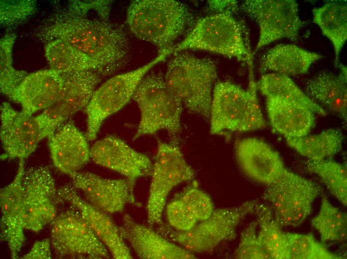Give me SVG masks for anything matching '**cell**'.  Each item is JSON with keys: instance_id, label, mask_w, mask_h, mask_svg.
<instances>
[{"instance_id": "cell-16", "label": "cell", "mask_w": 347, "mask_h": 259, "mask_svg": "<svg viewBox=\"0 0 347 259\" xmlns=\"http://www.w3.org/2000/svg\"><path fill=\"white\" fill-rule=\"evenodd\" d=\"M90 158L97 164L124 176L133 189L138 178L149 176L152 172L153 163L147 155L113 135L95 142L90 147Z\"/></svg>"}, {"instance_id": "cell-39", "label": "cell", "mask_w": 347, "mask_h": 259, "mask_svg": "<svg viewBox=\"0 0 347 259\" xmlns=\"http://www.w3.org/2000/svg\"><path fill=\"white\" fill-rule=\"evenodd\" d=\"M166 214L171 227L177 231L188 230L198 222L185 204L177 197L167 205Z\"/></svg>"}, {"instance_id": "cell-31", "label": "cell", "mask_w": 347, "mask_h": 259, "mask_svg": "<svg viewBox=\"0 0 347 259\" xmlns=\"http://www.w3.org/2000/svg\"><path fill=\"white\" fill-rule=\"evenodd\" d=\"M257 89L266 98L280 97L293 101L308 108L314 113L326 116L327 112L312 100L289 77L275 73L262 76Z\"/></svg>"}, {"instance_id": "cell-10", "label": "cell", "mask_w": 347, "mask_h": 259, "mask_svg": "<svg viewBox=\"0 0 347 259\" xmlns=\"http://www.w3.org/2000/svg\"><path fill=\"white\" fill-rule=\"evenodd\" d=\"M166 57L164 54H159L140 68L113 76L95 90L85 108L87 117L85 135L88 140L96 138L103 122L133 98L143 78L153 67Z\"/></svg>"}, {"instance_id": "cell-4", "label": "cell", "mask_w": 347, "mask_h": 259, "mask_svg": "<svg viewBox=\"0 0 347 259\" xmlns=\"http://www.w3.org/2000/svg\"><path fill=\"white\" fill-rule=\"evenodd\" d=\"M250 70L246 90L228 81L215 83L209 119L211 134L250 131L266 127L257 96V84Z\"/></svg>"}, {"instance_id": "cell-21", "label": "cell", "mask_w": 347, "mask_h": 259, "mask_svg": "<svg viewBox=\"0 0 347 259\" xmlns=\"http://www.w3.org/2000/svg\"><path fill=\"white\" fill-rule=\"evenodd\" d=\"M61 198L76 207L93 232L117 259H132L131 252L120 235L119 227L107 214L82 198L74 186L64 185L58 189Z\"/></svg>"}, {"instance_id": "cell-27", "label": "cell", "mask_w": 347, "mask_h": 259, "mask_svg": "<svg viewBox=\"0 0 347 259\" xmlns=\"http://www.w3.org/2000/svg\"><path fill=\"white\" fill-rule=\"evenodd\" d=\"M313 22L331 42L335 52V64L338 66L340 53L347 39V6L344 3L326 2L312 10Z\"/></svg>"}, {"instance_id": "cell-34", "label": "cell", "mask_w": 347, "mask_h": 259, "mask_svg": "<svg viewBox=\"0 0 347 259\" xmlns=\"http://www.w3.org/2000/svg\"><path fill=\"white\" fill-rule=\"evenodd\" d=\"M15 39L14 33H8L0 40V90L8 99L28 74L13 66L12 51Z\"/></svg>"}, {"instance_id": "cell-6", "label": "cell", "mask_w": 347, "mask_h": 259, "mask_svg": "<svg viewBox=\"0 0 347 259\" xmlns=\"http://www.w3.org/2000/svg\"><path fill=\"white\" fill-rule=\"evenodd\" d=\"M132 99L140 112V120L133 140L164 130L171 142L179 144L183 105L167 86L163 75L154 72L147 74Z\"/></svg>"}, {"instance_id": "cell-32", "label": "cell", "mask_w": 347, "mask_h": 259, "mask_svg": "<svg viewBox=\"0 0 347 259\" xmlns=\"http://www.w3.org/2000/svg\"><path fill=\"white\" fill-rule=\"evenodd\" d=\"M312 225L320 235L321 243L342 242L347 239V214L333 206L324 196L320 211L312 220Z\"/></svg>"}, {"instance_id": "cell-12", "label": "cell", "mask_w": 347, "mask_h": 259, "mask_svg": "<svg viewBox=\"0 0 347 259\" xmlns=\"http://www.w3.org/2000/svg\"><path fill=\"white\" fill-rule=\"evenodd\" d=\"M240 8L259 28L254 53L281 39L296 41L306 23L300 18L298 4L294 0H247L241 2Z\"/></svg>"}, {"instance_id": "cell-5", "label": "cell", "mask_w": 347, "mask_h": 259, "mask_svg": "<svg viewBox=\"0 0 347 259\" xmlns=\"http://www.w3.org/2000/svg\"><path fill=\"white\" fill-rule=\"evenodd\" d=\"M247 34L243 23L229 12L199 19L179 43L166 51L168 55L184 50H201L252 64Z\"/></svg>"}, {"instance_id": "cell-36", "label": "cell", "mask_w": 347, "mask_h": 259, "mask_svg": "<svg viewBox=\"0 0 347 259\" xmlns=\"http://www.w3.org/2000/svg\"><path fill=\"white\" fill-rule=\"evenodd\" d=\"M0 25L11 27L27 21L36 12V2L31 0H1Z\"/></svg>"}, {"instance_id": "cell-3", "label": "cell", "mask_w": 347, "mask_h": 259, "mask_svg": "<svg viewBox=\"0 0 347 259\" xmlns=\"http://www.w3.org/2000/svg\"><path fill=\"white\" fill-rule=\"evenodd\" d=\"M217 78L214 61L182 51L169 60L164 79L167 86L188 111L209 120Z\"/></svg>"}, {"instance_id": "cell-23", "label": "cell", "mask_w": 347, "mask_h": 259, "mask_svg": "<svg viewBox=\"0 0 347 259\" xmlns=\"http://www.w3.org/2000/svg\"><path fill=\"white\" fill-rule=\"evenodd\" d=\"M48 138L53 164L65 174L78 171L91 159L88 140L72 121L64 123Z\"/></svg>"}, {"instance_id": "cell-9", "label": "cell", "mask_w": 347, "mask_h": 259, "mask_svg": "<svg viewBox=\"0 0 347 259\" xmlns=\"http://www.w3.org/2000/svg\"><path fill=\"white\" fill-rule=\"evenodd\" d=\"M195 175L178 144L158 141L147 205L150 225L163 224L162 215L170 192L178 184L192 180Z\"/></svg>"}, {"instance_id": "cell-8", "label": "cell", "mask_w": 347, "mask_h": 259, "mask_svg": "<svg viewBox=\"0 0 347 259\" xmlns=\"http://www.w3.org/2000/svg\"><path fill=\"white\" fill-rule=\"evenodd\" d=\"M267 186L262 198L269 202L280 227L302 224L311 214L313 203L322 190L318 183L286 168L275 181Z\"/></svg>"}, {"instance_id": "cell-29", "label": "cell", "mask_w": 347, "mask_h": 259, "mask_svg": "<svg viewBox=\"0 0 347 259\" xmlns=\"http://www.w3.org/2000/svg\"><path fill=\"white\" fill-rule=\"evenodd\" d=\"M288 144L309 160L328 159L342 149L344 134L340 129L331 128L315 135L285 138Z\"/></svg>"}, {"instance_id": "cell-19", "label": "cell", "mask_w": 347, "mask_h": 259, "mask_svg": "<svg viewBox=\"0 0 347 259\" xmlns=\"http://www.w3.org/2000/svg\"><path fill=\"white\" fill-rule=\"evenodd\" d=\"M234 154L242 171L249 178L268 185L285 169L279 153L265 141L246 137L235 142Z\"/></svg>"}, {"instance_id": "cell-14", "label": "cell", "mask_w": 347, "mask_h": 259, "mask_svg": "<svg viewBox=\"0 0 347 259\" xmlns=\"http://www.w3.org/2000/svg\"><path fill=\"white\" fill-rule=\"evenodd\" d=\"M25 229L38 232L57 216L63 200L58 194L49 168L40 165L24 170L22 178Z\"/></svg>"}, {"instance_id": "cell-11", "label": "cell", "mask_w": 347, "mask_h": 259, "mask_svg": "<svg viewBox=\"0 0 347 259\" xmlns=\"http://www.w3.org/2000/svg\"><path fill=\"white\" fill-rule=\"evenodd\" d=\"M71 207L51 223L50 240L58 258L109 259L107 248L98 239L78 209Z\"/></svg>"}, {"instance_id": "cell-22", "label": "cell", "mask_w": 347, "mask_h": 259, "mask_svg": "<svg viewBox=\"0 0 347 259\" xmlns=\"http://www.w3.org/2000/svg\"><path fill=\"white\" fill-rule=\"evenodd\" d=\"M62 74L51 68L28 74L9 99L30 115L44 110L56 100L63 85Z\"/></svg>"}, {"instance_id": "cell-7", "label": "cell", "mask_w": 347, "mask_h": 259, "mask_svg": "<svg viewBox=\"0 0 347 259\" xmlns=\"http://www.w3.org/2000/svg\"><path fill=\"white\" fill-rule=\"evenodd\" d=\"M257 201H248L237 206L214 209L207 219L185 231L162 224L158 228V233L192 253L208 252L236 237L238 225L248 214L252 213Z\"/></svg>"}, {"instance_id": "cell-28", "label": "cell", "mask_w": 347, "mask_h": 259, "mask_svg": "<svg viewBox=\"0 0 347 259\" xmlns=\"http://www.w3.org/2000/svg\"><path fill=\"white\" fill-rule=\"evenodd\" d=\"M44 51L50 68L60 73L91 70L104 75L99 63L64 41L54 39L47 42Z\"/></svg>"}, {"instance_id": "cell-18", "label": "cell", "mask_w": 347, "mask_h": 259, "mask_svg": "<svg viewBox=\"0 0 347 259\" xmlns=\"http://www.w3.org/2000/svg\"><path fill=\"white\" fill-rule=\"evenodd\" d=\"M24 170V159H20L14 179L0 191V239L6 242L13 259L18 258L25 241L22 183Z\"/></svg>"}, {"instance_id": "cell-41", "label": "cell", "mask_w": 347, "mask_h": 259, "mask_svg": "<svg viewBox=\"0 0 347 259\" xmlns=\"http://www.w3.org/2000/svg\"><path fill=\"white\" fill-rule=\"evenodd\" d=\"M50 240L45 239L34 243L29 252L23 256L24 259H50L52 258Z\"/></svg>"}, {"instance_id": "cell-2", "label": "cell", "mask_w": 347, "mask_h": 259, "mask_svg": "<svg viewBox=\"0 0 347 259\" xmlns=\"http://www.w3.org/2000/svg\"><path fill=\"white\" fill-rule=\"evenodd\" d=\"M193 21L187 6L175 0H133L126 15L131 32L139 39L155 45L159 54L170 49Z\"/></svg>"}, {"instance_id": "cell-26", "label": "cell", "mask_w": 347, "mask_h": 259, "mask_svg": "<svg viewBox=\"0 0 347 259\" xmlns=\"http://www.w3.org/2000/svg\"><path fill=\"white\" fill-rule=\"evenodd\" d=\"M322 57L319 53L294 44H278L263 55L260 71L262 73L271 71L288 76L305 74L314 63Z\"/></svg>"}, {"instance_id": "cell-38", "label": "cell", "mask_w": 347, "mask_h": 259, "mask_svg": "<svg viewBox=\"0 0 347 259\" xmlns=\"http://www.w3.org/2000/svg\"><path fill=\"white\" fill-rule=\"evenodd\" d=\"M256 221L251 222L241 234L234 257L239 259H270L261 244L257 233Z\"/></svg>"}, {"instance_id": "cell-15", "label": "cell", "mask_w": 347, "mask_h": 259, "mask_svg": "<svg viewBox=\"0 0 347 259\" xmlns=\"http://www.w3.org/2000/svg\"><path fill=\"white\" fill-rule=\"evenodd\" d=\"M0 138L2 158L25 159L45 136L36 116L14 109L4 102L0 106Z\"/></svg>"}, {"instance_id": "cell-13", "label": "cell", "mask_w": 347, "mask_h": 259, "mask_svg": "<svg viewBox=\"0 0 347 259\" xmlns=\"http://www.w3.org/2000/svg\"><path fill=\"white\" fill-rule=\"evenodd\" d=\"M63 82L55 102L36 116L45 137L52 134L70 117L88 104L101 81V74L95 71L61 73Z\"/></svg>"}, {"instance_id": "cell-1", "label": "cell", "mask_w": 347, "mask_h": 259, "mask_svg": "<svg viewBox=\"0 0 347 259\" xmlns=\"http://www.w3.org/2000/svg\"><path fill=\"white\" fill-rule=\"evenodd\" d=\"M46 43L64 41L99 63L104 75L122 66L128 57L129 44L125 33L108 20L92 19L67 12L55 13L36 34Z\"/></svg>"}, {"instance_id": "cell-35", "label": "cell", "mask_w": 347, "mask_h": 259, "mask_svg": "<svg viewBox=\"0 0 347 259\" xmlns=\"http://www.w3.org/2000/svg\"><path fill=\"white\" fill-rule=\"evenodd\" d=\"M286 259H338L342 257L329 251L310 233H285Z\"/></svg>"}, {"instance_id": "cell-20", "label": "cell", "mask_w": 347, "mask_h": 259, "mask_svg": "<svg viewBox=\"0 0 347 259\" xmlns=\"http://www.w3.org/2000/svg\"><path fill=\"white\" fill-rule=\"evenodd\" d=\"M121 236L137 256L143 259H192L193 253L167 239L150 228L137 223L129 215L124 216L119 227Z\"/></svg>"}, {"instance_id": "cell-42", "label": "cell", "mask_w": 347, "mask_h": 259, "mask_svg": "<svg viewBox=\"0 0 347 259\" xmlns=\"http://www.w3.org/2000/svg\"><path fill=\"white\" fill-rule=\"evenodd\" d=\"M236 0H209V8L217 13L229 12L233 13L237 10L238 5Z\"/></svg>"}, {"instance_id": "cell-33", "label": "cell", "mask_w": 347, "mask_h": 259, "mask_svg": "<svg viewBox=\"0 0 347 259\" xmlns=\"http://www.w3.org/2000/svg\"><path fill=\"white\" fill-rule=\"evenodd\" d=\"M308 170L317 174L331 193L344 206L347 203V168L343 164L329 159L306 162Z\"/></svg>"}, {"instance_id": "cell-17", "label": "cell", "mask_w": 347, "mask_h": 259, "mask_svg": "<svg viewBox=\"0 0 347 259\" xmlns=\"http://www.w3.org/2000/svg\"><path fill=\"white\" fill-rule=\"evenodd\" d=\"M69 176L72 185L83 193L87 202L106 213L121 212L129 203L141 206L126 178H105L91 172L78 171Z\"/></svg>"}, {"instance_id": "cell-30", "label": "cell", "mask_w": 347, "mask_h": 259, "mask_svg": "<svg viewBox=\"0 0 347 259\" xmlns=\"http://www.w3.org/2000/svg\"><path fill=\"white\" fill-rule=\"evenodd\" d=\"M251 213L255 215L259 227L258 237L270 258L286 259L285 233L276 222L270 206L257 201Z\"/></svg>"}, {"instance_id": "cell-37", "label": "cell", "mask_w": 347, "mask_h": 259, "mask_svg": "<svg viewBox=\"0 0 347 259\" xmlns=\"http://www.w3.org/2000/svg\"><path fill=\"white\" fill-rule=\"evenodd\" d=\"M177 197L185 204L198 222L207 219L214 210L211 198L198 188L195 181Z\"/></svg>"}, {"instance_id": "cell-25", "label": "cell", "mask_w": 347, "mask_h": 259, "mask_svg": "<svg viewBox=\"0 0 347 259\" xmlns=\"http://www.w3.org/2000/svg\"><path fill=\"white\" fill-rule=\"evenodd\" d=\"M266 105L272 128L285 138L306 136L314 125V113L296 102L280 97H268Z\"/></svg>"}, {"instance_id": "cell-40", "label": "cell", "mask_w": 347, "mask_h": 259, "mask_svg": "<svg viewBox=\"0 0 347 259\" xmlns=\"http://www.w3.org/2000/svg\"><path fill=\"white\" fill-rule=\"evenodd\" d=\"M110 6V0H70L63 9L70 13L83 16H86L89 11L93 10L101 18L108 20Z\"/></svg>"}, {"instance_id": "cell-24", "label": "cell", "mask_w": 347, "mask_h": 259, "mask_svg": "<svg viewBox=\"0 0 347 259\" xmlns=\"http://www.w3.org/2000/svg\"><path fill=\"white\" fill-rule=\"evenodd\" d=\"M338 67L339 74L321 72L308 80L304 88L305 93L312 100L346 122L347 69L340 63Z\"/></svg>"}]
</instances>
